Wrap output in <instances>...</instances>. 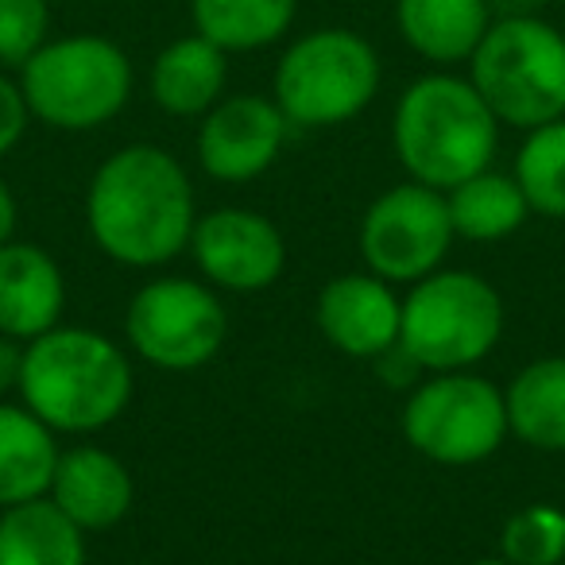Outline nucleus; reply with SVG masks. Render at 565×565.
<instances>
[{"mask_svg": "<svg viewBox=\"0 0 565 565\" xmlns=\"http://www.w3.org/2000/svg\"><path fill=\"white\" fill-rule=\"evenodd\" d=\"M28 120H32V109H28L20 82L0 74V156H9V151L24 140Z\"/></svg>", "mask_w": 565, "mask_h": 565, "instance_id": "a878e982", "label": "nucleus"}, {"mask_svg": "<svg viewBox=\"0 0 565 565\" xmlns=\"http://www.w3.org/2000/svg\"><path fill=\"white\" fill-rule=\"evenodd\" d=\"M225 307L194 279H156L128 307V341L148 364L190 372L225 345Z\"/></svg>", "mask_w": 565, "mask_h": 565, "instance_id": "9d476101", "label": "nucleus"}, {"mask_svg": "<svg viewBox=\"0 0 565 565\" xmlns=\"http://www.w3.org/2000/svg\"><path fill=\"white\" fill-rule=\"evenodd\" d=\"M380 55L361 32L315 28L282 51L275 105L299 128H333L361 117L380 94Z\"/></svg>", "mask_w": 565, "mask_h": 565, "instance_id": "423d86ee", "label": "nucleus"}, {"mask_svg": "<svg viewBox=\"0 0 565 565\" xmlns=\"http://www.w3.org/2000/svg\"><path fill=\"white\" fill-rule=\"evenodd\" d=\"M403 302L380 275H338L318 295V326L326 341L356 361H372L399 345Z\"/></svg>", "mask_w": 565, "mask_h": 565, "instance_id": "ddd939ff", "label": "nucleus"}, {"mask_svg": "<svg viewBox=\"0 0 565 565\" xmlns=\"http://www.w3.org/2000/svg\"><path fill=\"white\" fill-rule=\"evenodd\" d=\"M472 565H511L508 557H480V562H472Z\"/></svg>", "mask_w": 565, "mask_h": 565, "instance_id": "c85d7f7f", "label": "nucleus"}, {"mask_svg": "<svg viewBox=\"0 0 565 565\" xmlns=\"http://www.w3.org/2000/svg\"><path fill=\"white\" fill-rule=\"evenodd\" d=\"M24 407L51 430L89 434L117 423L132 399V364L105 333L55 326L24 349Z\"/></svg>", "mask_w": 565, "mask_h": 565, "instance_id": "f03ea898", "label": "nucleus"}, {"mask_svg": "<svg viewBox=\"0 0 565 565\" xmlns=\"http://www.w3.org/2000/svg\"><path fill=\"white\" fill-rule=\"evenodd\" d=\"M291 120L282 117L275 97L236 94L221 97L202 117L198 159L217 182H252L275 163Z\"/></svg>", "mask_w": 565, "mask_h": 565, "instance_id": "9b49d317", "label": "nucleus"}, {"mask_svg": "<svg viewBox=\"0 0 565 565\" xmlns=\"http://www.w3.org/2000/svg\"><path fill=\"white\" fill-rule=\"evenodd\" d=\"M47 495L82 531H109L128 515L136 488L128 469L113 454L97 446H78L58 454Z\"/></svg>", "mask_w": 565, "mask_h": 565, "instance_id": "2eb2a0df", "label": "nucleus"}, {"mask_svg": "<svg viewBox=\"0 0 565 565\" xmlns=\"http://www.w3.org/2000/svg\"><path fill=\"white\" fill-rule=\"evenodd\" d=\"M469 82L500 125H550L565 117V35L534 12L495 17L469 58Z\"/></svg>", "mask_w": 565, "mask_h": 565, "instance_id": "20e7f679", "label": "nucleus"}, {"mask_svg": "<svg viewBox=\"0 0 565 565\" xmlns=\"http://www.w3.org/2000/svg\"><path fill=\"white\" fill-rule=\"evenodd\" d=\"M20 89L35 120L63 132H89L128 105L132 63L105 35H66L47 40L20 66Z\"/></svg>", "mask_w": 565, "mask_h": 565, "instance_id": "39448f33", "label": "nucleus"}, {"mask_svg": "<svg viewBox=\"0 0 565 565\" xmlns=\"http://www.w3.org/2000/svg\"><path fill=\"white\" fill-rule=\"evenodd\" d=\"M403 434L438 465H477L508 438V407L495 384L465 372H434L403 411Z\"/></svg>", "mask_w": 565, "mask_h": 565, "instance_id": "6e6552de", "label": "nucleus"}, {"mask_svg": "<svg viewBox=\"0 0 565 565\" xmlns=\"http://www.w3.org/2000/svg\"><path fill=\"white\" fill-rule=\"evenodd\" d=\"M228 55L205 35H182L167 43L151 63V102L171 117H205L225 94Z\"/></svg>", "mask_w": 565, "mask_h": 565, "instance_id": "f3484780", "label": "nucleus"}, {"mask_svg": "<svg viewBox=\"0 0 565 565\" xmlns=\"http://www.w3.org/2000/svg\"><path fill=\"white\" fill-rule=\"evenodd\" d=\"M12 233H17V198L0 179V244H9Z\"/></svg>", "mask_w": 565, "mask_h": 565, "instance_id": "cd10ccee", "label": "nucleus"}, {"mask_svg": "<svg viewBox=\"0 0 565 565\" xmlns=\"http://www.w3.org/2000/svg\"><path fill=\"white\" fill-rule=\"evenodd\" d=\"M82 526L51 495L0 511V565H86Z\"/></svg>", "mask_w": 565, "mask_h": 565, "instance_id": "a211bd4d", "label": "nucleus"}, {"mask_svg": "<svg viewBox=\"0 0 565 565\" xmlns=\"http://www.w3.org/2000/svg\"><path fill=\"white\" fill-rule=\"evenodd\" d=\"M454 236L446 194L411 179L369 205L361 225V256L384 282H418L438 271Z\"/></svg>", "mask_w": 565, "mask_h": 565, "instance_id": "1a4fd4ad", "label": "nucleus"}, {"mask_svg": "<svg viewBox=\"0 0 565 565\" xmlns=\"http://www.w3.org/2000/svg\"><path fill=\"white\" fill-rule=\"evenodd\" d=\"M446 205H449V221H454V233L480 244L511 236L526 221V213H531L515 174H495V171H480L472 179H465L461 186L446 190Z\"/></svg>", "mask_w": 565, "mask_h": 565, "instance_id": "4be33fe9", "label": "nucleus"}, {"mask_svg": "<svg viewBox=\"0 0 565 565\" xmlns=\"http://www.w3.org/2000/svg\"><path fill=\"white\" fill-rule=\"evenodd\" d=\"M47 0H0V66L20 71L47 43Z\"/></svg>", "mask_w": 565, "mask_h": 565, "instance_id": "393cba45", "label": "nucleus"}, {"mask_svg": "<svg viewBox=\"0 0 565 565\" xmlns=\"http://www.w3.org/2000/svg\"><path fill=\"white\" fill-rule=\"evenodd\" d=\"M508 430L526 446L562 454L565 449V356L526 364L503 392Z\"/></svg>", "mask_w": 565, "mask_h": 565, "instance_id": "aec40b11", "label": "nucleus"}, {"mask_svg": "<svg viewBox=\"0 0 565 565\" xmlns=\"http://www.w3.org/2000/svg\"><path fill=\"white\" fill-rule=\"evenodd\" d=\"M511 565H557L565 557V511L550 503H531L515 511L500 539Z\"/></svg>", "mask_w": 565, "mask_h": 565, "instance_id": "b1692460", "label": "nucleus"}, {"mask_svg": "<svg viewBox=\"0 0 565 565\" xmlns=\"http://www.w3.org/2000/svg\"><path fill=\"white\" fill-rule=\"evenodd\" d=\"M550 4H562V9H565V0H550Z\"/></svg>", "mask_w": 565, "mask_h": 565, "instance_id": "c756f323", "label": "nucleus"}, {"mask_svg": "<svg viewBox=\"0 0 565 565\" xmlns=\"http://www.w3.org/2000/svg\"><path fill=\"white\" fill-rule=\"evenodd\" d=\"M515 182L542 217H565V117L526 132L515 156Z\"/></svg>", "mask_w": 565, "mask_h": 565, "instance_id": "5701e85b", "label": "nucleus"}, {"mask_svg": "<svg viewBox=\"0 0 565 565\" xmlns=\"http://www.w3.org/2000/svg\"><path fill=\"white\" fill-rule=\"evenodd\" d=\"M20 361H24V349L0 341V387L20 384Z\"/></svg>", "mask_w": 565, "mask_h": 565, "instance_id": "bb28decb", "label": "nucleus"}, {"mask_svg": "<svg viewBox=\"0 0 565 565\" xmlns=\"http://www.w3.org/2000/svg\"><path fill=\"white\" fill-rule=\"evenodd\" d=\"M66 307L58 264L35 244H0V333L35 341L55 330Z\"/></svg>", "mask_w": 565, "mask_h": 565, "instance_id": "4468645a", "label": "nucleus"}, {"mask_svg": "<svg viewBox=\"0 0 565 565\" xmlns=\"http://www.w3.org/2000/svg\"><path fill=\"white\" fill-rule=\"evenodd\" d=\"M392 143L411 179L446 194L492 167L500 120L469 78L426 74L395 105Z\"/></svg>", "mask_w": 565, "mask_h": 565, "instance_id": "7ed1b4c3", "label": "nucleus"}, {"mask_svg": "<svg viewBox=\"0 0 565 565\" xmlns=\"http://www.w3.org/2000/svg\"><path fill=\"white\" fill-rule=\"evenodd\" d=\"M299 0H190L194 32L225 55L264 51L291 32Z\"/></svg>", "mask_w": 565, "mask_h": 565, "instance_id": "412c9836", "label": "nucleus"}, {"mask_svg": "<svg viewBox=\"0 0 565 565\" xmlns=\"http://www.w3.org/2000/svg\"><path fill=\"white\" fill-rule=\"evenodd\" d=\"M86 221L97 248L117 264H167L198 225L190 174L171 151L151 143L113 151L89 182Z\"/></svg>", "mask_w": 565, "mask_h": 565, "instance_id": "f257e3e1", "label": "nucleus"}, {"mask_svg": "<svg viewBox=\"0 0 565 565\" xmlns=\"http://www.w3.org/2000/svg\"><path fill=\"white\" fill-rule=\"evenodd\" d=\"M492 20L488 0H395L403 43L434 66L469 63Z\"/></svg>", "mask_w": 565, "mask_h": 565, "instance_id": "dca6fc26", "label": "nucleus"}, {"mask_svg": "<svg viewBox=\"0 0 565 565\" xmlns=\"http://www.w3.org/2000/svg\"><path fill=\"white\" fill-rule=\"evenodd\" d=\"M190 248L205 279L241 295L271 287L287 264L279 228L252 210H217L202 217L190 236Z\"/></svg>", "mask_w": 565, "mask_h": 565, "instance_id": "f8f14e48", "label": "nucleus"}, {"mask_svg": "<svg viewBox=\"0 0 565 565\" xmlns=\"http://www.w3.org/2000/svg\"><path fill=\"white\" fill-rule=\"evenodd\" d=\"M55 465V430L28 407L0 403V508L47 495Z\"/></svg>", "mask_w": 565, "mask_h": 565, "instance_id": "6ab92c4d", "label": "nucleus"}, {"mask_svg": "<svg viewBox=\"0 0 565 565\" xmlns=\"http://www.w3.org/2000/svg\"><path fill=\"white\" fill-rule=\"evenodd\" d=\"M503 333V302L472 271H434L403 302L399 349L415 369L465 372L484 361Z\"/></svg>", "mask_w": 565, "mask_h": 565, "instance_id": "0eeeda50", "label": "nucleus"}]
</instances>
